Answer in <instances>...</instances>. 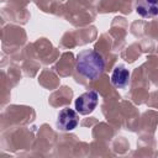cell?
<instances>
[{
    "mask_svg": "<svg viewBox=\"0 0 158 158\" xmlns=\"http://www.w3.org/2000/svg\"><path fill=\"white\" fill-rule=\"evenodd\" d=\"M130 70L123 65H117L111 73V84L117 89H123L130 83Z\"/></svg>",
    "mask_w": 158,
    "mask_h": 158,
    "instance_id": "5",
    "label": "cell"
},
{
    "mask_svg": "<svg viewBox=\"0 0 158 158\" xmlns=\"http://www.w3.org/2000/svg\"><path fill=\"white\" fill-rule=\"evenodd\" d=\"M135 9L142 17H153L158 15V0H136Z\"/></svg>",
    "mask_w": 158,
    "mask_h": 158,
    "instance_id": "4",
    "label": "cell"
},
{
    "mask_svg": "<svg viewBox=\"0 0 158 158\" xmlns=\"http://www.w3.org/2000/svg\"><path fill=\"white\" fill-rule=\"evenodd\" d=\"M75 68L80 75L86 79H96L100 77L105 68V60L101 54L94 49H84L77 56Z\"/></svg>",
    "mask_w": 158,
    "mask_h": 158,
    "instance_id": "1",
    "label": "cell"
},
{
    "mask_svg": "<svg viewBox=\"0 0 158 158\" xmlns=\"http://www.w3.org/2000/svg\"><path fill=\"white\" fill-rule=\"evenodd\" d=\"M98 102H99L98 93L94 90H90L79 95L75 99V110L80 115H89L95 110Z\"/></svg>",
    "mask_w": 158,
    "mask_h": 158,
    "instance_id": "2",
    "label": "cell"
},
{
    "mask_svg": "<svg viewBox=\"0 0 158 158\" xmlns=\"http://www.w3.org/2000/svg\"><path fill=\"white\" fill-rule=\"evenodd\" d=\"M79 123V115L78 111L69 109V107H64L59 111L58 116H57V128L60 131H72L74 130Z\"/></svg>",
    "mask_w": 158,
    "mask_h": 158,
    "instance_id": "3",
    "label": "cell"
}]
</instances>
